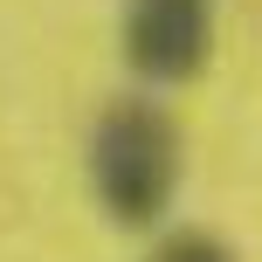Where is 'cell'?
<instances>
[{"label": "cell", "mask_w": 262, "mask_h": 262, "mask_svg": "<svg viewBox=\"0 0 262 262\" xmlns=\"http://www.w3.org/2000/svg\"><path fill=\"white\" fill-rule=\"evenodd\" d=\"M152 262H235V249L228 242H214V235H200V228H180L172 242H159Z\"/></svg>", "instance_id": "obj_3"}, {"label": "cell", "mask_w": 262, "mask_h": 262, "mask_svg": "<svg viewBox=\"0 0 262 262\" xmlns=\"http://www.w3.org/2000/svg\"><path fill=\"white\" fill-rule=\"evenodd\" d=\"M90 186L111 221L152 228L180 186V131L152 97H118L90 131Z\"/></svg>", "instance_id": "obj_1"}, {"label": "cell", "mask_w": 262, "mask_h": 262, "mask_svg": "<svg viewBox=\"0 0 262 262\" xmlns=\"http://www.w3.org/2000/svg\"><path fill=\"white\" fill-rule=\"evenodd\" d=\"M214 55V0H124V62L145 83H193Z\"/></svg>", "instance_id": "obj_2"}]
</instances>
